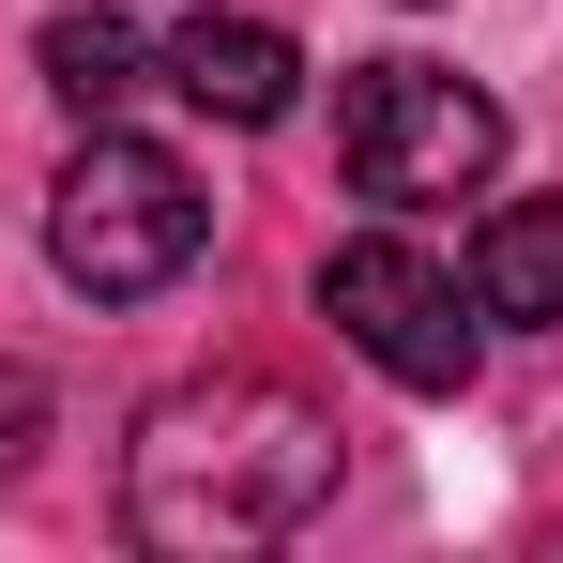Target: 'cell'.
I'll return each instance as SVG.
<instances>
[{
    "mask_svg": "<svg viewBox=\"0 0 563 563\" xmlns=\"http://www.w3.org/2000/svg\"><path fill=\"white\" fill-rule=\"evenodd\" d=\"M335 168H351V198H380V213H442V198H472L487 168H503V107L472 92V77H442V62H351V92H335Z\"/></svg>",
    "mask_w": 563,
    "mask_h": 563,
    "instance_id": "3",
    "label": "cell"
},
{
    "mask_svg": "<svg viewBox=\"0 0 563 563\" xmlns=\"http://www.w3.org/2000/svg\"><path fill=\"white\" fill-rule=\"evenodd\" d=\"M472 320L563 335V198H503V213L472 229Z\"/></svg>",
    "mask_w": 563,
    "mask_h": 563,
    "instance_id": "6",
    "label": "cell"
},
{
    "mask_svg": "<svg viewBox=\"0 0 563 563\" xmlns=\"http://www.w3.org/2000/svg\"><path fill=\"white\" fill-rule=\"evenodd\" d=\"M320 503H335V427L289 380H184L122 442V533L168 549V563L289 549Z\"/></svg>",
    "mask_w": 563,
    "mask_h": 563,
    "instance_id": "1",
    "label": "cell"
},
{
    "mask_svg": "<svg viewBox=\"0 0 563 563\" xmlns=\"http://www.w3.org/2000/svg\"><path fill=\"white\" fill-rule=\"evenodd\" d=\"M31 62H46V92L77 107V122H107V107L137 92V62H153V46H137V15H107V0H62V15L31 31Z\"/></svg>",
    "mask_w": 563,
    "mask_h": 563,
    "instance_id": "7",
    "label": "cell"
},
{
    "mask_svg": "<svg viewBox=\"0 0 563 563\" xmlns=\"http://www.w3.org/2000/svg\"><path fill=\"white\" fill-rule=\"evenodd\" d=\"M31 442H46V380L0 366V472H31Z\"/></svg>",
    "mask_w": 563,
    "mask_h": 563,
    "instance_id": "8",
    "label": "cell"
},
{
    "mask_svg": "<svg viewBox=\"0 0 563 563\" xmlns=\"http://www.w3.org/2000/svg\"><path fill=\"white\" fill-rule=\"evenodd\" d=\"M198 244H213V198L153 137H92L62 168V198H46V260L92 289V305H153L168 275H198Z\"/></svg>",
    "mask_w": 563,
    "mask_h": 563,
    "instance_id": "2",
    "label": "cell"
},
{
    "mask_svg": "<svg viewBox=\"0 0 563 563\" xmlns=\"http://www.w3.org/2000/svg\"><path fill=\"white\" fill-rule=\"evenodd\" d=\"M320 320H335L380 380H411V396H457V380H472L457 275H442L427 244H396V229H366V244H335V260H320Z\"/></svg>",
    "mask_w": 563,
    "mask_h": 563,
    "instance_id": "4",
    "label": "cell"
},
{
    "mask_svg": "<svg viewBox=\"0 0 563 563\" xmlns=\"http://www.w3.org/2000/svg\"><path fill=\"white\" fill-rule=\"evenodd\" d=\"M168 92L213 107V122H289L305 46H289L275 15H184V31H168Z\"/></svg>",
    "mask_w": 563,
    "mask_h": 563,
    "instance_id": "5",
    "label": "cell"
}]
</instances>
